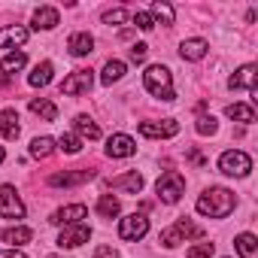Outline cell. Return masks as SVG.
I'll use <instances>...</instances> for the list:
<instances>
[{"label": "cell", "mask_w": 258, "mask_h": 258, "mask_svg": "<svg viewBox=\"0 0 258 258\" xmlns=\"http://www.w3.org/2000/svg\"><path fill=\"white\" fill-rule=\"evenodd\" d=\"M25 61H28V58H25V52H10L4 61H0V70H4V73L10 76V73L22 70V67H25Z\"/></svg>", "instance_id": "f1b7e54d"}, {"label": "cell", "mask_w": 258, "mask_h": 258, "mask_svg": "<svg viewBox=\"0 0 258 258\" xmlns=\"http://www.w3.org/2000/svg\"><path fill=\"white\" fill-rule=\"evenodd\" d=\"M207 49H210V46H207V40H198V37H195V40H182L179 55H182L185 61H201V58L207 55Z\"/></svg>", "instance_id": "ac0fdd59"}, {"label": "cell", "mask_w": 258, "mask_h": 258, "mask_svg": "<svg viewBox=\"0 0 258 258\" xmlns=\"http://www.w3.org/2000/svg\"><path fill=\"white\" fill-rule=\"evenodd\" d=\"M103 22H106V25H124V22H127V10H121V7H118V10H106V13H103Z\"/></svg>", "instance_id": "836d02e7"}, {"label": "cell", "mask_w": 258, "mask_h": 258, "mask_svg": "<svg viewBox=\"0 0 258 258\" xmlns=\"http://www.w3.org/2000/svg\"><path fill=\"white\" fill-rule=\"evenodd\" d=\"M134 152H137V146H134V140L127 134H112L106 140V155L109 158H131Z\"/></svg>", "instance_id": "8fae6325"}, {"label": "cell", "mask_w": 258, "mask_h": 258, "mask_svg": "<svg viewBox=\"0 0 258 258\" xmlns=\"http://www.w3.org/2000/svg\"><path fill=\"white\" fill-rule=\"evenodd\" d=\"M158 198L164 201V204H176L179 198H182V191H185V179L176 173V170H167L161 179H158Z\"/></svg>", "instance_id": "5b68a950"}, {"label": "cell", "mask_w": 258, "mask_h": 258, "mask_svg": "<svg viewBox=\"0 0 258 258\" xmlns=\"http://www.w3.org/2000/svg\"><path fill=\"white\" fill-rule=\"evenodd\" d=\"M225 112H228V118L243 121V124H252V121H255V109H252L249 103H231Z\"/></svg>", "instance_id": "cb8c5ba5"}, {"label": "cell", "mask_w": 258, "mask_h": 258, "mask_svg": "<svg viewBox=\"0 0 258 258\" xmlns=\"http://www.w3.org/2000/svg\"><path fill=\"white\" fill-rule=\"evenodd\" d=\"M94 176V170L82 167V170H64V173H52L49 176V185H79V182H88Z\"/></svg>", "instance_id": "5bb4252c"}, {"label": "cell", "mask_w": 258, "mask_h": 258, "mask_svg": "<svg viewBox=\"0 0 258 258\" xmlns=\"http://www.w3.org/2000/svg\"><path fill=\"white\" fill-rule=\"evenodd\" d=\"M52 70H55V67H52V61H43V64H37V67H34V73L28 76V82H31L34 88H43V85H49V82H52Z\"/></svg>", "instance_id": "7402d4cb"}, {"label": "cell", "mask_w": 258, "mask_h": 258, "mask_svg": "<svg viewBox=\"0 0 258 258\" xmlns=\"http://www.w3.org/2000/svg\"><path fill=\"white\" fill-rule=\"evenodd\" d=\"M140 134H143V137H176V134H179V121H173V118L140 121Z\"/></svg>", "instance_id": "9c48e42d"}, {"label": "cell", "mask_w": 258, "mask_h": 258, "mask_svg": "<svg viewBox=\"0 0 258 258\" xmlns=\"http://www.w3.org/2000/svg\"><path fill=\"white\" fill-rule=\"evenodd\" d=\"M0 258H25V255L16 252V249H10V252H0Z\"/></svg>", "instance_id": "f35d334b"}, {"label": "cell", "mask_w": 258, "mask_h": 258, "mask_svg": "<svg viewBox=\"0 0 258 258\" xmlns=\"http://www.w3.org/2000/svg\"><path fill=\"white\" fill-rule=\"evenodd\" d=\"M55 25H58V10L40 7V10L34 13V28H37V31H52Z\"/></svg>", "instance_id": "ffe728a7"}, {"label": "cell", "mask_w": 258, "mask_h": 258, "mask_svg": "<svg viewBox=\"0 0 258 258\" xmlns=\"http://www.w3.org/2000/svg\"><path fill=\"white\" fill-rule=\"evenodd\" d=\"M19 131H22V127H19V112L16 109H4V112H0V134H4L7 140H16Z\"/></svg>", "instance_id": "e0dca14e"}, {"label": "cell", "mask_w": 258, "mask_h": 258, "mask_svg": "<svg viewBox=\"0 0 258 258\" xmlns=\"http://www.w3.org/2000/svg\"><path fill=\"white\" fill-rule=\"evenodd\" d=\"M118 210H121L118 198H112V195H100V201H97V213H100L103 219H112V216H118Z\"/></svg>", "instance_id": "4316f807"}, {"label": "cell", "mask_w": 258, "mask_h": 258, "mask_svg": "<svg viewBox=\"0 0 258 258\" xmlns=\"http://www.w3.org/2000/svg\"><path fill=\"white\" fill-rule=\"evenodd\" d=\"M255 79H258V73H255V67L252 64H246V67H240L231 79H228V88H234V91H240V88H246V91H255Z\"/></svg>", "instance_id": "2e32d148"}, {"label": "cell", "mask_w": 258, "mask_h": 258, "mask_svg": "<svg viewBox=\"0 0 258 258\" xmlns=\"http://www.w3.org/2000/svg\"><path fill=\"white\" fill-rule=\"evenodd\" d=\"M55 152V140L52 137H37L34 143H31V155L34 158H49Z\"/></svg>", "instance_id": "83f0119b"}, {"label": "cell", "mask_w": 258, "mask_h": 258, "mask_svg": "<svg viewBox=\"0 0 258 258\" xmlns=\"http://www.w3.org/2000/svg\"><path fill=\"white\" fill-rule=\"evenodd\" d=\"M88 216V207L85 204H70V207H61V210H55L52 213V225H73V222H79V219H85Z\"/></svg>", "instance_id": "7c38bea8"}, {"label": "cell", "mask_w": 258, "mask_h": 258, "mask_svg": "<svg viewBox=\"0 0 258 258\" xmlns=\"http://www.w3.org/2000/svg\"><path fill=\"white\" fill-rule=\"evenodd\" d=\"M124 76V61H106L103 64V73H100V82L103 85H112Z\"/></svg>", "instance_id": "d4e9b609"}, {"label": "cell", "mask_w": 258, "mask_h": 258, "mask_svg": "<svg viewBox=\"0 0 258 258\" xmlns=\"http://www.w3.org/2000/svg\"><path fill=\"white\" fill-rule=\"evenodd\" d=\"M149 16L158 19V22H164V25H173V7L170 4H161V0H155V4H152V13Z\"/></svg>", "instance_id": "4dcf8cb0"}, {"label": "cell", "mask_w": 258, "mask_h": 258, "mask_svg": "<svg viewBox=\"0 0 258 258\" xmlns=\"http://www.w3.org/2000/svg\"><path fill=\"white\" fill-rule=\"evenodd\" d=\"M76 131H79L82 137H88V140H97V137H100V127H97L88 115H76Z\"/></svg>", "instance_id": "f546056e"}, {"label": "cell", "mask_w": 258, "mask_h": 258, "mask_svg": "<svg viewBox=\"0 0 258 258\" xmlns=\"http://www.w3.org/2000/svg\"><path fill=\"white\" fill-rule=\"evenodd\" d=\"M31 112L40 115V118H46V121H55L58 118V106L52 100H46V97H34L31 100Z\"/></svg>", "instance_id": "44dd1931"}, {"label": "cell", "mask_w": 258, "mask_h": 258, "mask_svg": "<svg viewBox=\"0 0 258 258\" xmlns=\"http://www.w3.org/2000/svg\"><path fill=\"white\" fill-rule=\"evenodd\" d=\"M201 234H204V231H201V228H198L191 219H185V216H182V219H179L173 228L161 231V243H164L167 249H173V246H179L185 237H201Z\"/></svg>", "instance_id": "277c9868"}, {"label": "cell", "mask_w": 258, "mask_h": 258, "mask_svg": "<svg viewBox=\"0 0 258 258\" xmlns=\"http://www.w3.org/2000/svg\"><path fill=\"white\" fill-rule=\"evenodd\" d=\"M146 52H149V46H146V43L131 46V61H143V58H146Z\"/></svg>", "instance_id": "8d00e7d4"}, {"label": "cell", "mask_w": 258, "mask_h": 258, "mask_svg": "<svg viewBox=\"0 0 258 258\" xmlns=\"http://www.w3.org/2000/svg\"><path fill=\"white\" fill-rule=\"evenodd\" d=\"M213 252H216V243H198L188 249V258H210Z\"/></svg>", "instance_id": "e575fe53"}, {"label": "cell", "mask_w": 258, "mask_h": 258, "mask_svg": "<svg viewBox=\"0 0 258 258\" xmlns=\"http://www.w3.org/2000/svg\"><path fill=\"white\" fill-rule=\"evenodd\" d=\"M134 22H137V28H143V31H152V28H155V19H152L149 13H137Z\"/></svg>", "instance_id": "d590c367"}, {"label": "cell", "mask_w": 258, "mask_h": 258, "mask_svg": "<svg viewBox=\"0 0 258 258\" xmlns=\"http://www.w3.org/2000/svg\"><path fill=\"white\" fill-rule=\"evenodd\" d=\"M91 82H94V73L91 70H76V73H70L61 82V94H88Z\"/></svg>", "instance_id": "ba28073f"}, {"label": "cell", "mask_w": 258, "mask_h": 258, "mask_svg": "<svg viewBox=\"0 0 258 258\" xmlns=\"http://www.w3.org/2000/svg\"><path fill=\"white\" fill-rule=\"evenodd\" d=\"M234 204H237L234 191H228V188H210V191H204L198 198V213L210 216V219H225V216H231Z\"/></svg>", "instance_id": "6da1fadb"}, {"label": "cell", "mask_w": 258, "mask_h": 258, "mask_svg": "<svg viewBox=\"0 0 258 258\" xmlns=\"http://www.w3.org/2000/svg\"><path fill=\"white\" fill-rule=\"evenodd\" d=\"M94 258H115V249H109V246H97Z\"/></svg>", "instance_id": "74e56055"}, {"label": "cell", "mask_w": 258, "mask_h": 258, "mask_svg": "<svg viewBox=\"0 0 258 258\" xmlns=\"http://www.w3.org/2000/svg\"><path fill=\"white\" fill-rule=\"evenodd\" d=\"M88 237H91V228L76 222V225H67V228L61 231V237H58V246H64V249H76V246L88 243Z\"/></svg>", "instance_id": "30bf717a"}, {"label": "cell", "mask_w": 258, "mask_h": 258, "mask_svg": "<svg viewBox=\"0 0 258 258\" xmlns=\"http://www.w3.org/2000/svg\"><path fill=\"white\" fill-rule=\"evenodd\" d=\"M0 216L13 219V222L25 216V204H22V198L13 185H0Z\"/></svg>", "instance_id": "8992f818"}, {"label": "cell", "mask_w": 258, "mask_h": 258, "mask_svg": "<svg viewBox=\"0 0 258 258\" xmlns=\"http://www.w3.org/2000/svg\"><path fill=\"white\" fill-rule=\"evenodd\" d=\"M143 82H146V88H149V94H152V97H158V100H176L173 79H170V70H167V67H161V64L146 67Z\"/></svg>", "instance_id": "7a4b0ae2"}, {"label": "cell", "mask_w": 258, "mask_h": 258, "mask_svg": "<svg viewBox=\"0 0 258 258\" xmlns=\"http://www.w3.org/2000/svg\"><path fill=\"white\" fill-rule=\"evenodd\" d=\"M28 40V31L22 25H13V28H4L0 31V49H10V46H22Z\"/></svg>", "instance_id": "d6986e66"}, {"label": "cell", "mask_w": 258, "mask_h": 258, "mask_svg": "<svg viewBox=\"0 0 258 258\" xmlns=\"http://www.w3.org/2000/svg\"><path fill=\"white\" fill-rule=\"evenodd\" d=\"M219 170L222 173H228V176H249V170H252V158L246 155V152H240V149H228V152H222V158H219Z\"/></svg>", "instance_id": "3957f363"}, {"label": "cell", "mask_w": 258, "mask_h": 258, "mask_svg": "<svg viewBox=\"0 0 258 258\" xmlns=\"http://www.w3.org/2000/svg\"><path fill=\"white\" fill-rule=\"evenodd\" d=\"M146 231H149V219H146L143 213L124 216L121 225H118V237H121V240H140V237H146Z\"/></svg>", "instance_id": "52a82bcc"}, {"label": "cell", "mask_w": 258, "mask_h": 258, "mask_svg": "<svg viewBox=\"0 0 258 258\" xmlns=\"http://www.w3.org/2000/svg\"><path fill=\"white\" fill-rule=\"evenodd\" d=\"M234 246H237L240 258H258V240H255V234H240L234 240Z\"/></svg>", "instance_id": "603a6c76"}, {"label": "cell", "mask_w": 258, "mask_h": 258, "mask_svg": "<svg viewBox=\"0 0 258 258\" xmlns=\"http://www.w3.org/2000/svg\"><path fill=\"white\" fill-rule=\"evenodd\" d=\"M7 85H10V76H7V73H0V88H7Z\"/></svg>", "instance_id": "ab89813d"}, {"label": "cell", "mask_w": 258, "mask_h": 258, "mask_svg": "<svg viewBox=\"0 0 258 258\" xmlns=\"http://www.w3.org/2000/svg\"><path fill=\"white\" fill-rule=\"evenodd\" d=\"M31 237H34V231H31V228H22V225L4 231V243H13V246H22V243H28Z\"/></svg>", "instance_id": "484cf974"}, {"label": "cell", "mask_w": 258, "mask_h": 258, "mask_svg": "<svg viewBox=\"0 0 258 258\" xmlns=\"http://www.w3.org/2000/svg\"><path fill=\"white\" fill-rule=\"evenodd\" d=\"M58 149H64L67 155H76V152L82 149V140H79L76 134H61V140H58Z\"/></svg>", "instance_id": "1f68e13d"}, {"label": "cell", "mask_w": 258, "mask_h": 258, "mask_svg": "<svg viewBox=\"0 0 258 258\" xmlns=\"http://www.w3.org/2000/svg\"><path fill=\"white\" fill-rule=\"evenodd\" d=\"M4 158H7V152H4V146H0V164H4Z\"/></svg>", "instance_id": "60d3db41"}, {"label": "cell", "mask_w": 258, "mask_h": 258, "mask_svg": "<svg viewBox=\"0 0 258 258\" xmlns=\"http://www.w3.org/2000/svg\"><path fill=\"white\" fill-rule=\"evenodd\" d=\"M106 185H109V188H118V191H127V195H140V191H143V176H140L137 170H131V173H124V176L109 179Z\"/></svg>", "instance_id": "4fadbf2b"}, {"label": "cell", "mask_w": 258, "mask_h": 258, "mask_svg": "<svg viewBox=\"0 0 258 258\" xmlns=\"http://www.w3.org/2000/svg\"><path fill=\"white\" fill-rule=\"evenodd\" d=\"M67 49H70L73 58H85V55L94 52V37L85 34V31H79V34H73V37L67 40Z\"/></svg>", "instance_id": "9a60e30c"}, {"label": "cell", "mask_w": 258, "mask_h": 258, "mask_svg": "<svg viewBox=\"0 0 258 258\" xmlns=\"http://www.w3.org/2000/svg\"><path fill=\"white\" fill-rule=\"evenodd\" d=\"M216 131H219V124H216L213 115H201V118H198V134L207 137V134H216Z\"/></svg>", "instance_id": "d6a6232c"}]
</instances>
